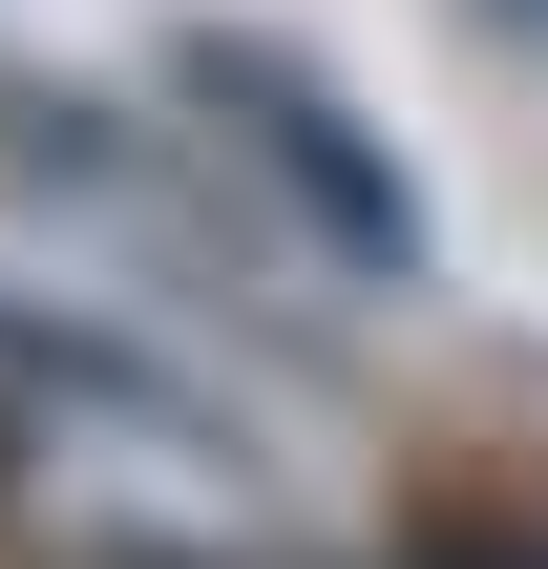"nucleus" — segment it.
Returning <instances> with one entry per match:
<instances>
[{
    "instance_id": "7ed1b4c3",
    "label": "nucleus",
    "mask_w": 548,
    "mask_h": 569,
    "mask_svg": "<svg viewBox=\"0 0 548 569\" xmlns=\"http://www.w3.org/2000/svg\"><path fill=\"white\" fill-rule=\"evenodd\" d=\"M507 21H528V42H548V0H507Z\"/></svg>"
},
{
    "instance_id": "f257e3e1",
    "label": "nucleus",
    "mask_w": 548,
    "mask_h": 569,
    "mask_svg": "<svg viewBox=\"0 0 548 569\" xmlns=\"http://www.w3.org/2000/svg\"><path fill=\"white\" fill-rule=\"evenodd\" d=\"M0 549L21 569H296V465L63 317H0Z\"/></svg>"
},
{
    "instance_id": "f03ea898",
    "label": "nucleus",
    "mask_w": 548,
    "mask_h": 569,
    "mask_svg": "<svg viewBox=\"0 0 548 569\" xmlns=\"http://www.w3.org/2000/svg\"><path fill=\"white\" fill-rule=\"evenodd\" d=\"M190 84L232 106L211 148H253V169H275V190H296V211H317V232L359 253V274H401V253H422V190H401V169H380V148H359V127H338V106H317V84L275 63V42H211Z\"/></svg>"
}]
</instances>
